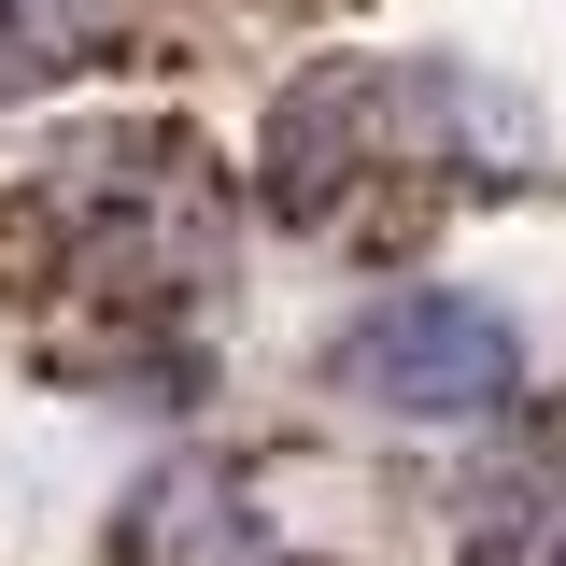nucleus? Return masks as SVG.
Wrapping results in <instances>:
<instances>
[{
  "label": "nucleus",
  "instance_id": "obj_2",
  "mask_svg": "<svg viewBox=\"0 0 566 566\" xmlns=\"http://www.w3.org/2000/svg\"><path fill=\"white\" fill-rule=\"evenodd\" d=\"M553 566H566V553H553Z\"/></svg>",
  "mask_w": 566,
  "mask_h": 566
},
{
  "label": "nucleus",
  "instance_id": "obj_1",
  "mask_svg": "<svg viewBox=\"0 0 566 566\" xmlns=\"http://www.w3.org/2000/svg\"><path fill=\"white\" fill-rule=\"evenodd\" d=\"M340 382L368 397V411L397 424H482L510 411V382H524V340L495 326L482 297H382V312H354L340 326Z\"/></svg>",
  "mask_w": 566,
  "mask_h": 566
}]
</instances>
